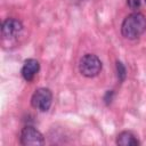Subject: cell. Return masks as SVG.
Instances as JSON below:
<instances>
[{
	"instance_id": "cell-1",
	"label": "cell",
	"mask_w": 146,
	"mask_h": 146,
	"mask_svg": "<svg viewBox=\"0 0 146 146\" xmlns=\"http://www.w3.org/2000/svg\"><path fill=\"white\" fill-rule=\"evenodd\" d=\"M146 30V17L141 13L128 15L121 25V33L127 39H136Z\"/></svg>"
},
{
	"instance_id": "cell-2",
	"label": "cell",
	"mask_w": 146,
	"mask_h": 146,
	"mask_svg": "<svg viewBox=\"0 0 146 146\" xmlns=\"http://www.w3.org/2000/svg\"><path fill=\"white\" fill-rule=\"evenodd\" d=\"M79 71L87 78H94L102 71V62L96 55L87 54L80 59Z\"/></svg>"
},
{
	"instance_id": "cell-3",
	"label": "cell",
	"mask_w": 146,
	"mask_h": 146,
	"mask_svg": "<svg viewBox=\"0 0 146 146\" xmlns=\"http://www.w3.org/2000/svg\"><path fill=\"white\" fill-rule=\"evenodd\" d=\"M51 102H52V94L48 88L36 89L31 98L32 106L41 112H47L51 106Z\"/></svg>"
},
{
	"instance_id": "cell-4",
	"label": "cell",
	"mask_w": 146,
	"mask_h": 146,
	"mask_svg": "<svg viewBox=\"0 0 146 146\" xmlns=\"http://www.w3.org/2000/svg\"><path fill=\"white\" fill-rule=\"evenodd\" d=\"M21 144L24 146H39L43 144V136L39 130L31 125H26L21 131Z\"/></svg>"
},
{
	"instance_id": "cell-5",
	"label": "cell",
	"mask_w": 146,
	"mask_h": 146,
	"mask_svg": "<svg viewBox=\"0 0 146 146\" xmlns=\"http://www.w3.org/2000/svg\"><path fill=\"white\" fill-rule=\"evenodd\" d=\"M22 31H23V24L16 18H7L1 26L2 36L8 40L16 39L22 33Z\"/></svg>"
},
{
	"instance_id": "cell-6",
	"label": "cell",
	"mask_w": 146,
	"mask_h": 146,
	"mask_svg": "<svg viewBox=\"0 0 146 146\" xmlns=\"http://www.w3.org/2000/svg\"><path fill=\"white\" fill-rule=\"evenodd\" d=\"M39 70H40V64L36 59L33 58L26 59L22 67V76L26 81H32L34 76L38 74Z\"/></svg>"
},
{
	"instance_id": "cell-7",
	"label": "cell",
	"mask_w": 146,
	"mask_h": 146,
	"mask_svg": "<svg viewBox=\"0 0 146 146\" xmlns=\"http://www.w3.org/2000/svg\"><path fill=\"white\" fill-rule=\"evenodd\" d=\"M116 144L120 146H137L139 145V140L137 137L130 132V131H122L121 133L117 135L116 138Z\"/></svg>"
},
{
	"instance_id": "cell-8",
	"label": "cell",
	"mask_w": 146,
	"mask_h": 146,
	"mask_svg": "<svg viewBox=\"0 0 146 146\" xmlns=\"http://www.w3.org/2000/svg\"><path fill=\"white\" fill-rule=\"evenodd\" d=\"M116 71H117V78L120 81H123L127 76V71H125V67L124 65L121 63V62H116Z\"/></svg>"
},
{
	"instance_id": "cell-9",
	"label": "cell",
	"mask_w": 146,
	"mask_h": 146,
	"mask_svg": "<svg viewBox=\"0 0 146 146\" xmlns=\"http://www.w3.org/2000/svg\"><path fill=\"white\" fill-rule=\"evenodd\" d=\"M127 3L131 9H138L140 7L141 0H127Z\"/></svg>"
},
{
	"instance_id": "cell-10",
	"label": "cell",
	"mask_w": 146,
	"mask_h": 146,
	"mask_svg": "<svg viewBox=\"0 0 146 146\" xmlns=\"http://www.w3.org/2000/svg\"><path fill=\"white\" fill-rule=\"evenodd\" d=\"M112 96H113V91H112V90H111V91H107V94H106V97H105L106 104L111 103V100H112Z\"/></svg>"
},
{
	"instance_id": "cell-11",
	"label": "cell",
	"mask_w": 146,
	"mask_h": 146,
	"mask_svg": "<svg viewBox=\"0 0 146 146\" xmlns=\"http://www.w3.org/2000/svg\"><path fill=\"white\" fill-rule=\"evenodd\" d=\"M145 2H146V0H145Z\"/></svg>"
}]
</instances>
